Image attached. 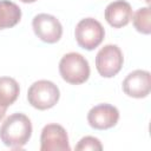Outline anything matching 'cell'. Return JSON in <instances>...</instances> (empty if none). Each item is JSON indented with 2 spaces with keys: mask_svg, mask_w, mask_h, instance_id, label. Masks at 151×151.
<instances>
[{
  "mask_svg": "<svg viewBox=\"0 0 151 151\" xmlns=\"http://www.w3.org/2000/svg\"><path fill=\"white\" fill-rule=\"evenodd\" d=\"M6 110H7V109H5V107H1V106H0V120L4 118V116H5V113H6Z\"/></svg>",
  "mask_w": 151,
  "mask_h": 151,
  "instance_id": "obj_15",
  "label": "cell"
},
{
  "mask_svg": "<svg viewBox=\"0 0 151 151\" xmlns=\"http://www.w3.org/2000/svg\"><path fill=\"white\" fill-rule=\"evenodd\" d=\"M76 150L77 151H86V150H92V151L98 150V151H100V150H103V145H101V143L98 138L86 136V137H84L79 140V143L76 145Z\"/></svg>",
  "mask_w": 151,
  "mask_h": 151,
  "instance_id": "obj_14",
  "label": "cell"
},
{
  "mask_svg": "<svg viewBox=\"0 0 151 151\" xmlns=\"http://www.w3.org/2000/svg\"><path fill=\"white\" fill-rule=\"evenodd\" d=\"M146 2H147V4H149V2H150V0H146Z\"/></svg>",
  "mask_w": 151,
  "mask_h": 151,
  "instance_id": "obj_17",
  "label": "cell"
},
{
  "mask_svg": "<svg viewBox=\"0 0 151 151\" xmlns=\"http://www.w3.org/2000/svg\"><path fill=\"white\" fill-rule=\"evenodd\" d=\"M132 22L134 28L143 34H150L151 24H150V7H142L132 14Z\"/></svg>",
  "mask_w": 151,
  "mask_h": 151,
  "instance_id": "obj_13",
  "label": "cell"
},
{
  "mask_svg": "<svg viewBox=\"0 0 151 151\" xmlns=\"http://www.w3.org/2000/svg\"><path fill=\"white\" fill-rule=\"evenodd\" d=\"M32 27L35 35L47 44H54L63 35V26L60 21L47 13H40L33 18Z\"/></svg>",
  "mask_w": 151,
  "mask_h": 151,
  "instance_id": "obj_6",
  "label": "cell"
},
{
  "mask_svg": "<svg viewBox=\"0 0 151 151\" xmlns=\"http://www.w3.org/2000/svg\"><path fill=\"white\" fill-rule=\"evenodd\" d=\"M60 98L58 86L50 80H38L33 83L27 91L28 103L38 110L53 107Z\"/></svg>",
  "mask_w": 151,
  "mask_h": 151,
  "instance_id": "obj_3",
  "label": "cell"
},
{
  "mask_svg": "<svg viewBox=\"0 0 151 151\" xmlns=\"http://www.w3.org/2000/svg\"><path fill=\"white\" fill-rule=\"evenodd\" d=\"M151 90V74L144 70H136L126 76L123 91L132 98H145Z\"/></svg>",
  "mask_w": 151,
  "mask_h": 151,
  "instance_id": "obj_9",
  "label": "cell"
},
{
  "mask_svg": "<svg viewBox=\"0 0 151 151\" xmlns=\"http://www.w3.org/2000/svg\"><path fill=\"white\" fill-rule=\"evenodd\" d=\"M132 18L131 5L125 0H116L105 8V19L114 28L126 26Z\"/></svg>",
  "mask_w": 151,
  "mask_h": 151,
  "instance_id": "obj_10",
  "label": "cell"
},
{
  "mask_svg": "<svg viewBox=\"0 0 151 151\" xmlns=\"http://www.w3.org/2000/svg\"><path fill=\"white\" fill-rule=\"evenodd\" d=\"M74 35L80 47L92 51L101 44L105 37V29L98 20L93 18H85L77 24Z\"/></svg>",
  "mask_w": 151,
  "mask_h": 151,
  "instance_id": "obj_4",
  "label": "cell"
},
{
  "mask_svg": "<svg viewBox=\"0 0 151 151\" xmlns=\"http://www.w3.org/2000/svg\"><path fill=\"white\" fill-rule=\"evenodd\" d=\"M41 151H70L68 136L66 130L59 124H47L40 136Z\"/></svg>",
  "mask_w": 151,
  "mask_h": 151,
  "instance_id": "obj_7",
  "label": "cell"
},
{
  "mask_svg": "<svg viewBox=\"0 0 151 151\" xmlns=\"http://www.w3.org/2000/svg\"><path fill=\"white\" fill-rule=\"evenodd\" d=\"M119 119V111L110 104H98L87 113V122L96 130H107L113 127Z\"/></svg>",
  "mask_w": 151,
  "mask_h": 151,
  "instance_id": "obj_8",
  "label": "cell"
},
{
  "mask_svg": "<svg viewBox=\"0 0 151 151\" xmlns=\"http://www.w3.org/2000/svg\"><path fill=\"white\" fill-rule=\"evenodd\" d=\"M20 1H22L25 4H32V2H35L37 0H20Z\"/></svg>",
  "mask_w": 151,
  "mask_h": 151,
  "instance_id": "obj_16",
  "label": "cell"
},
{
  "mask_svg": "<svg viewBox=\"0 0 151 151\" xmlns=\"http://www.w3.org/2000/svg\"><path fill=\"white\" fill-rule=\"evenodd\" d=\"M61 78L72 85H80L90 77V65L85 57L77 52L66 53L59 63Z\"/></svg>",
  "mask_w": 151,
  "mask_h": 151,
  "instance_id": "obj_2",
  "label": "cell"
},
{
  "mask_svg": "<svg viewBox=\"0 0 151 151\" xmlns=\"http://www.w3.org/2000/svg\"><path fill=\"white\" fill-rule=\"evenodd\" d=\"M32 136V123L24 113H13L0 127L1 142L11 149H21Z\"/></svg>",
  "mask_w": 151,
  "mask_h": 151,
  "instance_id": "obj_1",
  "label": "cell"
},
{
  "mask_svg": "<svg viewBox=\"0 0 151 151\" xmlns=\"http://www.w3.org/2000/svg\"><path fill=\"white\" fill-rule=\"evenodd\" d=\"M123 63V53L117 45H105L96 55L97 71L104 78L114 77L122 70Z\"/></svg>",
  "mask_w": 151,
  "mask_h": 151,
  "instance_id": "obj_5",
  "label": "cell"
},
{
  "mask_svg": "<svg viewBox=\"0 0 151 151\" xmlns=\"http://www.w3.org/2000/svg\"><path fill=\"white\" fill-rule=\"evenodd\" d=\"M20 19L21 9L17 4L9 0H0V29L15 26Z\"/></svg>",
  "mask_w": 151,
  "mask_h": 151,
  "instance_id": "obj_11",
  "label": "cell"
},
{
  "mask_svg": "<svg viewBox=\"0 0 151 151\" xmlns=\"http://www.w3.org/2000/svg\"><path fill=\"white\" fill-rule=\"evenodd\" d=\"M20 93L19 84L11 77H0V106L7 109L18 98Z\"/></svg>",
  "mask_w": 151,
  "mask_h": 151,
  "instance_id": "obj_12",
  "label": "cell"
}]
</instances>
